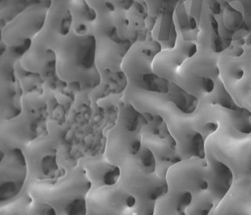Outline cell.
<instances>
[{
	"mask_svg": "<svg viewBox=\"0 0 251 215\" xmlns=\"http://www.w3.org/2000/svg\"><path fill=\"white\" fill-rule=\"evenodd\" d=\"M137 199L117 183L91 190L86 197V215H136Z\"/></svg>",
	"mask_w": 251,
	"mask_h": 215,
	"instance_id": "obj_9",
	"label": "cell"
},
{
	"mask_svg": "<svg viewBox=\"0 0 251 215\" xmlns=\"http://www.w3.org/2000/svg\"><path fill=\"white\" fill-rule=\"evenodd\" d=\"M20 64L45 79L57 76L75 92L97 88L96 39L84 0L51 2L43 28Z\"/></svg>",
	"mask_w": 251,
	"mask_h": 215,
	"instance_id": "obj_1",
	"label": "cell"
},
{
	"mask_svg": "<svg viewBox=\"0 0 251 215\" xmlns=\"http://www.w3.org/2000/svg\"><path fill=\"white\" fill-rule=\"evenodd\" d=\"M78 164L86 171L91 190L116 185L121 177V168L112 164L105 155L87 156L78 159Z\"/></svg>",
	"mask_w": 251,
	"mask_h": 215,
	"instance_id": "obj_10",
	"label": "cell"
},
{
	"mask_svg": "<svg viewBox=\"0 0 251 215\" xmlns=\"http://www.w3.org/2000/svg\"><path fill=\"white\" fill-rule=\"evenodd\" d=\"M1 214L57 215L52 206L32 197L25 188L18 197L10 203L1 206Z\"/></svg>",
	"mask_w": 251,
	"mask_h": 215,
	"instance_id": "obj_12",
	"label": "cell"
},
{
	"mask_svg": "<svg viewBox=\"0 0 251 215\" xmlns=\"http://www.w3.org/2000/svg\"><path fill=\"white\" fill-rule=\"evenodd\" d=\"M193 203V195L184 190L168 189L167 194L157 199L154 215H185Z\"/></svg>",
	"mask_w": 251,
	"mask_h": 215,
	"instance_id": "obj_11",
	"label": "cell"
},
{
	"mask_svg": "<svg viewBox=\"0 0 251 215\" xmlns=\"http://www.w3.org/2000/svg\"><path fill=\"white\" fill-rule=\"evenodd\" d=\"M22 105L19 115L0 121V141L23 150L31 141L49 131L50 112L44 84L24 94Z\"/></svg>",
	"mask_w": 251,
	"mask_h": 215,
	"instance_id": "obj_4",
	"label": "cell"
},
{
	"mask_svg": "<svg viewBox=\"0 0 251 215\" xmlns=\"http://www.w3.org/2000/svg\"><path fill=\"white\" fill-rule=\"evenodd\" d=\"M50 2L29 4L1 26V57L18 63L45 23Z\"/></svg>",
	"mask_w": 251,
	"mask_h": 215,
	"instance_id": "obj_5",
	"label": "cell"
},
{
	"mask_svg": "<svg viewBox=\"0 0 251 215\" xmlns=\"http://www.w3.org/2000/svg\"><path fill=\"white\" fill-rule=\"evenodd\" d=\"M147 124L145 114L133 104L126 100L120 104L116 125L106 141L104 155L110 162L120 167L126 159L141 150L142 131Z\"/></svg>",
	"mask_w": 251,
	"mask_h": 215,
	"instance_id": "obj_6",
	"label": "cell"
},
{
	"mask_svg": "<svg viewBox=\"0 0 251 215\" xmlns=\"http://www.w3.org/2000/svg\"><path fill=\"white\" fill-rule=\"evenodd\" d=\"M25 189L32 197L52 206L57 215H86L91 182L78 164L58 179L27 180Z\"/></svg>",
	"mask_w": 251,
	"mask_h": 215,
	"instance_id": "obj_3",
	"label": "cell"
},
{
	"mask_svg": "<svg viewBox=\"0 0 251 215\" xmlns=\"http://www.w3.org/2000/svg\"><path fill=\"white\" fill-rule=\"evenodd\" d=\"M0 203L18 197L28 179V167L23 150L0 141Z\"/></svg>",
	"mask_w": 251,
	"mask_h": 215,
	"instance_id": "obj_8",
	"label": "cell"
},
{
	"mask_svg": "<svg viewBox=\"0 0 251 215\" xmlns=\"http://www.w3.org/2000/svg\"><path fill=\"white\" fill-rule=\"evenodd\" d=\"M65 129L50 121L49 131L31 141L23 149L28 167V179L36 181L61 178L78 162L69 156Z\"/></svg>",
	"mask_w": 251,
	"mask_h": 215,
	"instance_id": "obj_2",
	"label": "cell"
},
{
	"mask_svg": "<svg viewBox=\"0 0 251 215\" xmlns=\"http://www.w3.org/2000/svg\"><path fill=\"white\" fill-rule=\"evenodd\" d=\"M118 183L137 199L136 215H154L157 199L168 191L166 178L149 173L130 163L122 164Z\"/></svg>",
	"mask_w": 251,
	"mask_h": 215,
	"instance_id": "obj_7",
	"label": "cell"
}]
</instances>
